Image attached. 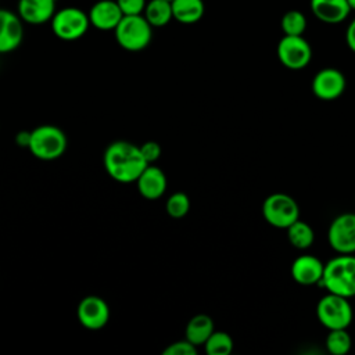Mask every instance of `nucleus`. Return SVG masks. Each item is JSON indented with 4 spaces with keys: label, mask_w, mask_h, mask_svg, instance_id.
<instances>
[{
    "label": "nucleus",
    "mask_w": 355,
    "mask_h": 355,
    "mask_svg": "<svg viewBox=\"0 0 355 355\" xmlns=\"http://www.w3.org/2000/svg\"><path fill=\"white\" fill-rule=\"evenodd\" d=\"M57 0H19L18 15L31 25H42L50 22L55 10Z\"/></svg>",
    "instance_id": "2eb2a0df"
},
{
    "label": "nucleus",
    "mask_w": 355,
    "mask_h": 355,
    "mask_svg": "<svg viewBox=\"0 0 355 355\" xmlns=\"http://www.w3.org/2000/svg\"><path fill=\"white\" fill-rule=\"evenodd\" d=\"M171 4L173 19L184 25L198 22L205 12V4L202 0H172Z\"/></svg>",
    "instance_id": "a211bd4d"
},
{
    "label": "nucleus",
    "mask_w": 355,
    "mask_h": 355,
    "mask_svg": "<svg viewBox=\"0 0 355 355\" xmlns=\"http://www.w3.org/2000/svg\"><path fill=\"white\" fill-rule=\"evenodd\" d=\"M262 215L270 226L287 229L300 219V205L286 193H273L263 200Z\"/></svg>",
    "instance_id": "0eeeda50"
},
{
    "label": "nucleus",
    "mask_w": 355,
    "mask_h": 355,
    "mask_svg": "<svg viewBox=\"0 0 355 355\" xmlns=\"http://www.w3.org/2000/svg\"><path fill=\"white\" fill-rule=\"evenodd\" d=\"M311 11L324 24H340L351 12L347 0H309Z\"/></svg>",
    "instance_id": "f3484780"
},
{
    "label": "nucleus",
    "mask_w": 355,
    "mask_h": 355,
    "mask_svg": "<svg viewBox=\"0 0 355 355\" xmlns=\"http://www.w3.org/2000/svg\"><path fill=\"white\" fill-rule=\"evenodd\" d=\"M164 355H196L197 354V347L191 344L187 338L184 340H178L171 343L164 351Z\"/></svg>",
    "instance_id": "a878e982"
},
{
    "label": "nucleus",
    "mask_w": 355,
    "mask_h": 355,
    "mask_svg": "<svg viewBox=\"0 0 355 355\" xmlns=\"http://www.w3.org/2000/svg\"><path fill=\"white\" fill-rule=\"evenodd\" d=\"M347 86L344 73L337 68H323L316 72L312 79L313 94L323 101H333L338 98Z\"/></svg>",
    "instance_id": "9b49d317"
},
{
    "label": "nucleus",
    "mask_w": 355,
    "mask_h": 355,
    "mask_svg": "<svg viewBox=\"0 0 355 355\" xmlns=\"http://www.w3.org/2000/svg\"><path fill=\"white\" fill-rule=\"evenodd\" d=\"M345 42L351 51L355 53V18L348 24L345 31Z\"/></svg>",
    "instance_id": "c85d7f7f"
},
{
    "label": "nucleus",
    "mask_w": 355,
    "mask_h": 355,
    "mask_svg": "<svg viewBox=\"0 0 355 355\" xmlns=\"http://www.w3.org/2000/svg\"><path fill=\"white\" fill-rule=\"evenodd\" d=\"M137 190L146 200H158L164 196L168 180L164 171L153 164H148L136 180Z\"/></svg>",
    "instance_id": "4468645a"
},
{
    "label": "nucleus",
    "mask_w": 355,
    "mask_h": 355,
    "mask_svg": "<svg viewBox=\"0 0 355 355\" xmlns=\"http://www.w3.org/2000/svg\"><path fill=\"white\" fill-rule=\"evenodd\" d=\"M347 3H348V6H349L351 11H354V10H355V0H347Z\"/></svg>",
    "instance_id": "7c9ffc66"
},
{
    "label": "nucleus",
    "mask_w": 355,
    "mask_h": 355,
    "mask_svg": "<svg viewBox=\"0 0 355 355\" xmlns=\"http://www.w3.org/2000/svg\"><path fill=\"white\" fill-rule=\"evenodd\" d=\"M276 53L282 65L291 71L304 69L312 60V47L304 36L283 35Z\"/></svg>",
    "instance_id": "6e6552de"
},
{
    "label": "nucleus",
    "mask_w": 355,
    "mask_h": 355,
    "mask_svg": "<svg viewBox=\"0 0 355 355\" xmlns=\"http://www.w3.org/2000/svg\"><path fill=\"white\" fill-rule=\"evenodd\" d=\"M280 26L284 35L302 36L306 29V17L298 10H288L283 14Z\"/></svg>",
    "instance_id": "5701e85b"
},
{
    "label": "nucleus",
    "mask_w": 355,
    "mask_h": 355,
    "mask_svg": "<svg viewBox=\"0 0 355 355\" xmlns=\"http://www.w3.org/2000/svg\"><path fill=\"white\" fill-rule=\"evenodd\" d=\"M329 245L338 254L355 252V214L344 212L336 216L327 230Z\"/></svg>",
    "instance_id": "1a4fd4ad"
},
{
    "label": "nucleus",
    "mask_w": 355,
    "mask_h": 355,
    "mask_svg": "<svg viewBox=\"0 0 355 355\" xmlns=\"http://www.w3.org/2000/svg\"><path fill=\"white\" fill-rule=\"evenodd\" d=\"M208 355H229L233 351V338L229 333L214 330L204 344Z\"/></svg>",
    "instance_id": "4be33fe9"
},
{
    "label": "nucleus",
    "mask_w": 355,
    "mask_h": 355,
    "mask_svg": "<svg viewBox=\"0 0 355 355\" xmlns=\"http://www.w3.org/2000/svg\"><path fill=\"white\" fill-rule=\"evenodd\" d=\"M169 1H172V0H169Z\"/></svg>",
    "instance_id": "2f4dec72"
},
{
    "label": "nucleus",
    "mask_w": 355,
    "mask_h": 355,
    "mask_svg": "<svg viewBox=\"0 0 355 355\" xmlns=\"http://www.w3.org/2000/svg\"><path fill=\"white\" fill-rule=\"evenodd\" d=\"M116 43L126 51H141L153 39V26L139 15H123L118 26L114 29Z\"/></svg>",
    "instance_id": "20e7f679"
},
{
    "label": "nucleus",
    "mask_w": 355,
    "mask_h": 355,
    "mask_svg": "<svg viewBox=\"0 0 355 355\" xmlns=\"http://www.w3.org/2000/svg\"><path fill=\"white\" fill-rule=\"evenodd\" d=\"M286 230H287V239L294 248L306 250L313 244L315 233H313V229L306 222L297 219Z\"/></svg>",
    "instance_id": "412c9836"
},
{
    "label": "nucleus",
    "mask_w": 355,
    "mask_h": 355,
    "mask_svg": "<svg viewBox=\"0 0 355 355\" xmlns=\"http://www.w3.org/2000/svg\"><path fill=\"white\" fill-rule=\"evenodd\" d=\"M87 15L90 25L98 31H114L123 18V12L121 11L116 0L96 1L90 7Z\"/></svg>",
    "instance_id": "ddd939ff"
},
{
    "label": "nucleus",
    "mask_w": 355,
    "mask_h": 355,
    "mask_svg": "<svg viewBox=\"0 0 355 355\" xmlns=\"http://www.w3.org/2000/svg\"><path fill=\"white\" fill-rule=\"evenodd\" d=\"M143 15L153 28H162L173 19L172 4L169 0H150L144 7Z\"/></svg>",
    "instance_id": "aec40b11"
},
{
    "label": "nucleus",
    "mask_w": 355,
    "mask_h": 355,
    "mask_svg": "<svg viewBox=\"0 0 355 355\" xmlns=\"http://www.w3.org/2000/svg\"><path fill=\"white\" fill-rule=\"evenodd\" d=\"M352 345L351 336L347 329H334L329 330L326 337V348L333 355H345L349 352Z\"/></svg>",
    "instance_id": "b1692460"
},
{
    "label": "nucleus",
    "mask_w": 355,
    "mask_h": 355,
    "mask_svg": "<svg viewBox=\"0 0 355 355\" xmlns=\"http://www.w3.org/2000/svg\"><path fill=\"white\" fill-rule=\"evenodd\" d=\"M318 286L327 293L355 297V255L340 254L327 261Z\"/></svg>",
    "instance_id": "f03ea898"
},
{
    "label": "nucleus",
    "mask_w": 355,
    "mask_h": 355,
    "mask_svg": "<svg viewBox=\"0 0 355 355\" xmlns=\"http://www.w3.org/2000/svg\"><path fill=\"white\" fill-rule=\"evenodd\" d=\"M190 209V198L183 191H176L168 197L165 204L166 214L173 219H180L187 215Z\"/></svg>",
    "instance_id": "393cba45"
},
{
    "label": "nucleus",
    "mask_w": 355,
    "mask_h": 355,
    "mask_svg": "<svg viewBox=\"0 0 355 355\" xmlns=\"http://www.w3.org/2000/svg\"><path fill=\"white\" fill-rule=\"evenodd\" d=\"M123 15H139L143 14L147 0H116Z\"/></svg>",
    "instance_id": "cd10ccee"
},
{
    "label": "nucleus",
    "mask_w": 355,
    "mask_h": 355,
    "mask_svg": "<svg viewBox=\"0 0 355 355\" xmlns=\"http://www.w3.org/2000/svg\"><path fill=\"white\" fill-rule=\"evenodd\" d=\"M76 318L85 329L100 330L110 320V306L98 295H86L78 304Z\"/></svg>",
    "instance_id": "9d476101"
},
{
    "label": "nucleus",
    "mask_w": 355,
    "mask_h": 355,
    "mask_svg": "<svg viewBox=\"0 0 355 355\" xmlns=\"http://www.w3.org/2000/svg\"><path fill=\"white\" fill-rule=\"evenodd\" d=\"M324 263L315 255H300L291 263V277L301 286L318 284L322 279Z\"/></svg>",
    "instance_id": "dca6fc26"
},
{
    "label": "nucleus",
    "mask_w": 355,
    "mask_h": 355,
    "mask_svg": "<svg viewBox=\"0 0 355 355\" xmlns=\"http://www.w3.org/2000/svg\"><path fill=\"white\" fill-rule=\"evenodd\" d=\"M140 147V151L144 157V159L147 161V164H154L159 157H161V153H162V148L159 146V143L154 141V140H148V141H144Z\"/></svg>",
    "instance_id": "bb28decb"
},
{
    "label": "nucleus",
    "mask_w": 355,
    "mask_h": 355,
    "mask_svg": "<svg viewBox=\"0 0 355 355\" xmlns=\"http://www.w3.org/2000/svg\"><path fill=\"white\" fill-rule=\"evenodd\" d=\"M68 146V139L62 129L55 125H40L31 130L28 150L42 161H54L64 155Z\"/></svg>",
    "instance_id": "7ed1b4c3"
},
{
    "label": "nucleus",
    "mask_w": 355,
    "mask_h": 355,
    "mask_svg": "<svg viewBox=\"0 0 355 355\" xmlns=\"http://www.w3.org/2000/svg\"><path fill=\"white\" fill-rule=\"evenodd\" d=\"M316 316L329 330L347 329L352 320V306L347 297L327 293L318 301Z\"/></svg>",
    "instance_id": "423d86ee"
},
{
    "label": "nucleus",
    "mask_w": 355,
    "mask_h": 355,
    "mask_svg": "<svg viewBox=\"0 0 355 355\" xmlns=\"http://www.w3.org/2000/svg\"><path fill=\"white\" fill-rule=\"evenodd\" d=\"M215 326L211 316L205 313L194 315L186 324V338L196 347L204 345L208 337L214 333Z\"/></svg>",
    "instance_id": "6ab92c4d"
},
{
    "label": "nucleus",
    "mask_w": 355,
    "mask_h": 355,
    "mask_svg": "<svg viewBox=\"0 0 355 355\" xmlns=\"http://www.w3.org/2000/svg\"><path fill=\"white\" fill-rule=\"evenodd\" d=\"M29 140H31V130H21L15 135V143L19 147H26L28 148Z\"/></svg>",
    "instance_id": "c756f323"
},
{
    "label": "nucleus",
    "mask_w": 355,
    "mask_h": 355,
    "mask_svg": "<svg viewBox=\"0 0 355 355\" xmlns=\"http://www.w3.org/2000/svg\"><path fill=\"white\" fill-rule=\"evenodd\" d=\"M18 14L0 8V54L14 51L24 39V25Z\"/></svg>",
    "instance_id": "f8f14e48"
},
{
    "label": "nucleus",
    "mask_w": 355,
    "mask_h": 355,
    "mask_svg": "<svg viewBox=\"0 0 355 355\" xmlns=\"http://www.w3.org/2000/svg\"><path fill=\"white\" fill-rule=\"evenodd\" d=\"M53 33L64 42H73L86 35L90 21L87 12L78 7H64L54 12L51 21Z\"/></svg>",
    "instance_id": "39448f33"
},
{
    "label": "nucleus",
    "mask_w": 355,
    "mask_h": 355,
    "mask_svg": "<svg viewBox=\"0 0 355 355\" xmlns=\"http://www.w3.org/2000/svg\"><path fill=\"white\" fill-rule=\"evenodd\" d=\"M103 164L110 178L119 183L136 182L148 165L140 151V147L126 140L110 143L104 150Z\"/></svg>",
    "instance_id": "f257e3e1"
}]
</instances>
